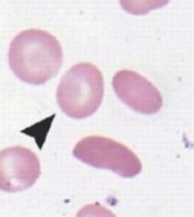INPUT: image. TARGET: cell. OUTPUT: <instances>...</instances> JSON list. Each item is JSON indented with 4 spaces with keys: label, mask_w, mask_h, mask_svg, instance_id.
Wrapping results in <instances>:
<instances>
[{
    "label": "cell",
    "mask_w": 194,
    "mask_h": 217,
    "mask_svg": "<svg viewBox=\"0 0 194 217\" xmlns=\"http://www.w3.org/2000/svg\"><path fill=\"white\" fill-rule=\"evenodd\" d=\"M117 98L139 115H156L163 107L162 92L153 82L133 70H119L111 79Z\"/></svg>",
    "instance_id": "5"
},
{
    "label": "cell",
    "mask_w": 194,
    "mask_h": 217,
    "mask_svg": "<svg viewBox=\"0 0 194 217\" xmlns=\"http://www.w3.org/2000/svg\"><path fill=\"white\" fill-rule=\"evenodd\" d=\"M76 217H116V214L99 202H92L83 205L77 211Z\"/></svg>",
    "instance_id": "7"
},
{
    "label": "cell",
    "mask_w": 194,
    "mask_h": 217,
    "mask_svg": "<svg viewBox=\"0 0 194 217\" xmlns=\"http://www.w3.org/2000/svg\"><path fill=\"white\" fill-rule=\"evenodd\" d=\"M73 156L92 168L111 171L122 179H133L142 171V162L133 150L102 135H87L79 140Z\"/></svg>",
    "instance_id": "3"
},
{
    "label": "cell",
    "mask_w": 194,
    "mask_h": 217,
    "mask_svg": "<svg viewBox=\"0 0 194 217\" xmlns=\"http://www.w3.org/2000/svg\"><path fill=\"white\" fill-rule=\"evenodd\" d=\"M62 61L64 52L59 40L44 30H24L9 45L8 63L12 73L28 85L47 83L59 73Z\"/></svg>",
    "instance_id": "1"
},
{
    "label": "cell",
    "mask_w": 194,
    "mask_h": 217,
    "mask_svg": "<svg viewBox=\"0 0 194 217\" xmlns=\"http://www.w3.org/2000/svg\"><path fill=\"white\" fill-rule=\"evenodd\" d=\"M104 100V76L92 63L70 67L56 88V103L71 119H86L99 110Z\"/></svg>",
    "instance_id": "2"
},
{
    "label": "cell",
    "mask_w": 194,
    "mask_h": 217,
    "mask_svg": "<svg viewBox=\"0 0 194 217\" xmlns=\"http://www.w3.org/2000/svg\"><path fill=\"white\" fill-rule=\"evenodd\" d=\"M42 174L39 156L28 147L12 146L0 150V190L19 194L36 184Z\"/></svg>",
    "instance_id": "4"
},
{
    "label": "cell",
    "mask_w": 194,
    "mask_h": 217,
    "mask_svg": "<svg viewBox=\"0 0 194 217\" xmlns=\"http://www.w3.org/2000/svg\"><path fill=\"white\" fill-rule=\"evenodd\" d=\"M120 6L131 15H145L166 6L171 0H119Z\"/></svg>",
    "instance_id": "6"
}]
</instances>
